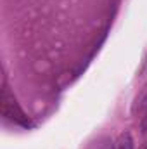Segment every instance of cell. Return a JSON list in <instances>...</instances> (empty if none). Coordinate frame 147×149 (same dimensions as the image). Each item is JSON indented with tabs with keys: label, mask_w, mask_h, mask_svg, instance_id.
I'll list each match as a JSON object with an SVG mask.
<instances>
[{
	"label": "cell",
	"mask_w": 147,
	"mask_h": 149,
	"mask_svg": "<svg viewBox=\"0 0 147 149\" xmlns=\"http://www.w3.org/2000/svg\"><path fill=\"white\" fill-rule=\"evenodd\" d=\"M146 149H147V148H146Z\"/></svg>",
	"instance_id": "cell-6"
},
{
	"label": "cell",
	"mask_w": 147,
	"mask_h": 149,
	"mask_svg": "<svg viewBox=\"0 0 147 149\" xmlns=\"http://www.w3.org/2000/svg\"><path fill=\"white\" fill-rule=\"evenodd\" d=\"M87 149H114V141L107 135H101V137L94 139Z\"/></svg>",
	"instance_id": "cell-2"
},
{
	"label": "cell",
	"mask_w": 147,
	"mask_h": 149,
	"mask_svg": "<svg viewBox=\"0 0 147 149\" xmlns=\"http://www.w3.org/2000/svg\"><path fill=\"white\" fill-rule=\"evenodd\" d=\"M147 109V85L142 88V92L137 95L135 99V104H133V113H144Z\"/></svg>",
	"instance_id": "cell-4"
},
{
	"label": "cell",
	"mask_w": 147,
	"mask_h": 149,
	"mask_svg": "<svg viewBox=\"0 0 147 149\" xmlns=\"http://www.w3.org/2000/svg\"><path fill=\"white\" fill-rule=\"evenodd\" d=\"M114 149H133V139L130 132L119 134V137L114 141Z\"/></svg>",
	"instance_id": "cell-3"
},
{
	"label": "cell",
	"mask_w": 147,
	"mask_h": 149,
	"mask_svg": "<svg viewBox=\"0 0 147 149\" xmlns=\"http://www.w3.org/2000/svg\"><path fill=\"white\" fill-rule=\"evenodd\" d=\"M142 132H147V114L144 116V120H142Z\"/></svg>",
	"instance_id": "cell-5"
},
{
	"label": "cell",
	"mask_w": 147,
	"mask_h": 149,
	"mask_svg": "<svg viewBox=\"0 0 147 149\" xmlns=\"http://www.w3.org/2000/svg\"><path fill=\"white\" fill-rule=\"evenodd\" d=\"M2 111L5 116L19 121V123H26V120L23 118V113L19 111V108L16 106V101L9 95L7 88H3V95H2Z\"/></svg>",
	"instance_id": "cell-1"
}]
</instances>
